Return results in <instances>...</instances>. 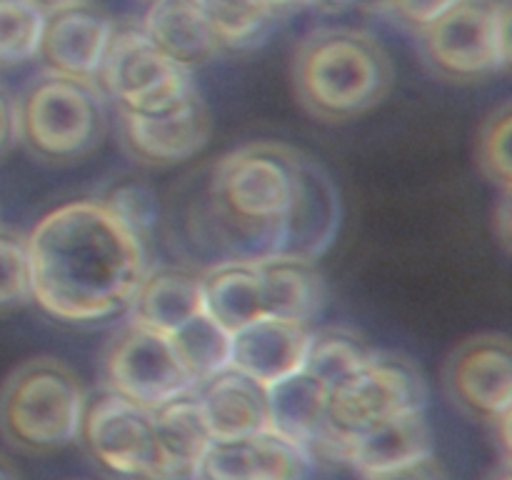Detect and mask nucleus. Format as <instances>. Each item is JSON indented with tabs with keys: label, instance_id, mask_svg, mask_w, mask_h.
Listing matches in <instances>:
<instances>
[{
	"label": "nucleus",
	"instance_id": "1",
	"mask_svg": "<svg viewBox=\"0 0 512 480\" xmlns=\"http://www.w3.org/2000/svg\"><path fill=\"white\" fill-rule=\"evenodd\" d=\"M33 300L63 323H100L125 313L150 270L148 240L100 198L50 210L28 233Z\"/></svg>",
	"mask_w": 512,
	"mask_h": 480
},
{
	"label": "nucleus",
	"instance_id": "2",
	"mask_svg": "<svg viewBox=\"0 0 512 480\" xmlns=\"http://www.w3.org/2000/svg\"><path fill=\"white\" fill-rule=\"evenodd\" d=\"M300 150L258 140L225 153L208 180V215L228 258L273 255L275 233L293 200Z\"/></svg>",
	"mask_w": 512,
	"mask_h": 480
},
{
	"label": "nucleus",
	"instance_id": "3",
	"mask_svg": "<svg viewBox=\"0 0 512 480\" xmlns=\"http://www.w3.org/2000/svg\"><path fill=\"white\" fill-rule=\"evenodd\" d=\"M395 80L388 50L358 28H318L300 40L293 85L300 105L323 123H348L385 100Z\"/></svg>",
	"mask_w": 512,
	"mask_h": 480
},
{
	"label": "nucleus",
	"instance_id": "4",
	"mask_svg": "<svg viewBox=\"0 0 512 480\" xmlns=\"http://www.w3.org/2000/svg\"><path fill=\"white\" fill-rule=\"evenodd\" d=\"M85 385L63 360L40 355L0 385V438L25 455H48L78 440Z\"/></svg>",
	"mask_w": 512,
	"mask_h": 480
},
{
	"label": "nucleus",
	"instance_id": "5",
	"mask_svg": "<svg viewBox=\"0 0 512 480\" xmlns=\"http://www.w3.org/2000/svg\"><path fill=\"white\" fill-rule=\"evenodd\" d=\"M18 143L40 163L70 165L100 148L108 133L105 95L90 80L43 70L15 98Z\"/></svg>",
	"mask_w": 512,
	"mask_h": 480
},
{
	"label": "nucleus",
	"instance_id": "6",
	"mask_svg": "<svg viewBox=\"0 0 512 480\" xmlns=\"http://www.w3.org/2000/svg\"><path fill=\"white\" fill-rule=\"evenodd\" d=\"M415 35L433 75L483 83L510 65V0H458Z\"/></svg>",
	"mask_w": 512,
	"mask_h": 480
},
{
	"label": "nucleus",
	"instance_id": "7",
	"mask_svg": "<svg viewBox=\"0 0 512 480\" xmlns=\"http://www.w3.org/2000/svg\"><path fill=\"white\" fill-rule=\"evenodd\" d=\"M95 85L115 108L138 115L173 110L198 90L193 73L170 60L140 20H115Z\"/></svg>",
	"mask_w": 512,
	"mask_h": 480
},
{
	"label": "nucleus",
	"instance_id": "8",
	"mask_svg": "<svg viewBox=\"0 0 512 480\" xmlns=\"http://www.w3.org/2000/svg\"><path fill=\"white\" fill-rule=\"evenodd\" d=\"M428 385L410 358L398 353H380L333 385L328 393V425L338 433H358L383 420L425 410Z\"/></svg>",
	"mask_w": 512,
	"mask_h": 480
},
{
	"label": "nucleus",
	"instance_id": "9",
	"mask_svg": "<svg viewBox=\"0 0 512 480\" xmlns=\"http://www.w3.org/2000/svg\"><path fill=\"white\" fill-rule=\"evenodd\" d=\"M78 443L98 468L118 478L160 480L158 438L148 408L130 403L113 390L85 398Z\"/></svg>",
	"mask_w": 512,
	"mask_h": 480
},
{
	"label": "nucleus",
	"instance_id": "10",
	"mask_svg": "<svg viewBox=\"0 0 512 480\" xmlns=\"http://www.w3.org/2000/svg\"><path fill=\"white\" fill-rule=\"evenodd\" d=\"M103 388L140 408H158L165 400L195 390L168 335L128 323L113 333L100 358Z\"/></svg>",
	"mask_w": 512,
	"mask_h": 480
},
{
	"label": "nucleus",
	"instance_id": "11",
	"mask_svg": "<svg viewBox=\"0 0 512 480\" xmlns=\"http://www.w3.org/2000/svg\"><path fill=\"white\" fill-rule=\"evenodd\" d=\"M450 403L468 418L490 423L512 410V350L500 333H480L463 340L443 368Z\"/></svg>",
	"mask_w": 512,
	"mask_h": 480
},
{
	"label": "nucleus",
	"instance_id": "12",
	"mask_svg": "<svg viewBox=\"0 0 512 480\" xmlns=\"http://www.w3.org/2000/svg\"><path fill=\"white\" fill-rule=\"evenodd\" d=\"M118 118L125 153L148 168H170L195 158L213 133L208 103L200 90L165 113L138 115L118 110Z\"/></svg>",
	"mask_w": 512,
	"mask_h": 480
},
{
	"label": "nucleus",
	"instance_id": "13",
	"mask_svg": "<svg viewBox=\"0 0 512 480\" xmlns=\"http://www.w3.org/2000/svg\"><path fill=\"white\" fill-rule=\"evenodd\" d=\"M340 220H343V200L333 175L315 158L298 153L293 200L275 233L273 255L318 260L335 243Z\"/></svg>",
	"mask_w": 512,
	"mask_h": 480
},
{
	"label": "nucleus",
	"instance_id": "14",
	"mask_svg": "<svg viewBox=\"0 0 512 480\" xmlns=\"http://www.w3.org/2000/svg\"><path fill=\"white\" fill-rule=\"evenodd\" d=\"M115 20L93 0H75L48 10L40 33L38 60L45 70L70 78H98Z\"/></svg>",
	"mask_w": 512,
	"mask_h": 480
},
{
	"label": "nucleus",
	"instance_id": "15",
	"mask_svg": "<svg viewBox=\"0 0 512 480\" xmlns=\"http://www.w3.org/2000/svg\"><path fill=\"white\" fill-rule=\"evenodd\" d=\"M310 335H313V325L263 315L260 320L233 333L230 368L240 370L270 388L278 380L303 370Z\"/></svg>",
	"mask_w": 512,
	"mask_h": 480
},
{
	"label": "nucleus",
	"instance_id": "16",
	"mask_svg": "<svg viewBox=\"0 0 512 480\" xmlns=\"http://www.w3.org/2000/svg\"><path fill=\"white\" fill-rule=\"evenodd\" d=\"M213 440H240L270 430L268 388L235 368L210 375L195 388Z\"/></svg>",
	"mask_w": 512,
	"mask_h": 480
},
{
	"label": "nucleus",
	"instance_id": "17",
	"mask_svg": "<svg viewBox=\"0 0 512 480\" xmlns=\"http://www.w3.org/2000/svg\"><path fill=\"white\" fill-rule=\"evenodd\" d=\"M425 455H433V430L425 420V410H415L343 435L340 460L353 465L358 473L373 475L408 465Z\"/></svg>",
	"mask_w": 512,
	"mask_h": 480
},
{
	"label": "nucleus",
	"instance_id": "18",
	"mask_svg": "<svg viewBox=\"0 0 512 480\" xmlns=\"http://www.w3.org/2000/svg\"><path fill=\"white\" fill-rule=\"evenodd\" d=\"M125 313L143 328L173 335L203 313L200 273L185 265H150Z\"/></svg>",
	"mask_w": 512,
	"mask_h": 480
},
{
	"label": "nucleus",
	"instance_id": "19",
	"mask_svg": "<svg viewBox=\"0 0 512 480\" xmlns=\"http://www.w3.org/2000/svg\"><path fill=\"white\" fill-rule=\"evenodd\" d=\"M263 285L265 315L313 325L328 308L330 290L315 260L298 255H265L255 260Z\"/></svg>",
	"mask_w": 512,
	"mask_h": 480
},
{
	"label": "nucleus",
	"instance_id": "20",
	"mask_svg": "<svg viewBox=\"0 0 512 480\" xmlns=\"http://www.w3.org/2000/svg\"><path fill=\"white\" fill-rule=\"evenodd\" d=\"M140 25L170 60L190 73L223 53L198 0H153Z\"/></svg>",
	"mask_w": 512,
	"mask_h": 480
},
{
	"label": "nucleus",
	"instance_id": "21",
	"mask_svg": "<svg viewBox=\"0 0 512 480\" xmlns=\"http://www.w3.org/2000/svg\"><path fill=\"white\" fill-rule=\"evenodd\" d=\"M328 385L320 383L308 370L288 375L268 388L270 430L293 440L315 458L328 435Z\"/></svg>",
	"mask_w": 512,
	"mask_h": 480
},
{
	"label": "nucleus",
	"instance_id": "22",
	"mask_svg": "<svg viewBox=\"0 0 512 480\" xmlns=\"http://www.w3.org/2000/svg\"><path fill=\"white\" fill-rule=\"evenodd\" d=\"M203 313L228 330L230 335L243 330L265 315L263 285L255 260H218L200 273Z\"/></svg>",
	"mask_w": 512,
	"mask_h": 480
},
{
	"label": "nucleus",
	"instance_id": "23",
	"mask_svg": "<svg viewBox=\"0 0 512 480\" xmlns=\"http://www.w3.org/2000/svg\"><path fill=\"white\" fill-rule=\"evenodd\" d=\"M150 415L163 460L160 480H195V470L213 443L195 390L165 400Z\"/></svg>",
	"mask_w": 512,
	"mask_h": 480
},
{
	"label": "nucleus",
	"instance_id": "24",
	"mask_svg": "<svg viewBox=\"0 0 512 480\" xmlns=\"http://www.w3.org/2000/svg\"><path fill=\"white\" fill-rule=\"evenodd\" d=\"M223 50H250L263 45L288 15L270 0H198Z\"/></svg>",
	"mask_w": 512,
	"mask_h": 480
},
{
	"label": "nucleus",
	"instance_id": "25",
	"mask_svg": "<svg viewBox=\"0 0 512 480\" xmlns=\"http://www.w3.org/2000/svg\"><path fill=\"white\" fill-rule=\"evenodd\" d=\"M375 348L355 333L353 328L345 325H328V328L313 330L308 345V355H305L303 370L328 385H338L340 380L353 375L355 370L363 368L370 358H373Z\"/></svg>",
	"mask_w": 512,
	"mask_h": 480
},
{
	"label": "nucleus",
	"instance_id": "26",
	"mask_svg": "<svg viewBox=\"0 0 512 480\" xmlns=\"http://www.w3.org/2000/svg\"><path fill=\"white\" fill-rule=\"evenodd\" d=\"M173 343L175 353H178L180 363L193 378L195 388L210 375L220 373V370L230 368V345H233V335L228 330L220 328L215 320L200 313L193 320L168 335Z\"/></svg>",
	"mask_w": 512,
	"mask_h": 480
},
{
	"label": "nucleus",
	"instance_id": "27",
	"mask_svg": "<svg viewBox=\"0 0 512 480\" xmlns=\"http://www.w3.org/2000/svg\"><path fill=\"white\" fill-rule=\"evenodd\" d=\"M245 445L250 480H308L313 458L293 440L273 430H263L245 438Z\"/></svg>",
	"mask_w": 512,
	"mask_h": 480
},
{
	"label": "nucleus",
	"instance_id": "28",
	"mask_svg": "<svg viewBox=\"0 0 512 480\" xmlns=\"http://www.w3.org/2000/svg\"><path fill=\"white\" fill-rule=\"evenodd\" d=\"M43 18L33 0H0V70L38 58Z\"/></svg>",
	"mask_w": 512,
	"mask_h": 480
},
{
	"label": "nucleus",
	"instance_id": "29",
	"mask_svg": "<svg viewBox=\"0 0 512 480\" xmlns=\"http://www.w3.org/2000/svg\"><path fill=\"white\" fill-rule=\"evenodd\" d=\"M33 303L28 235L0 225V315Z\"/></svg>",
	"mask_w": 512,
	"mask_h": 480
},
{
	"label": "nucleus",
	"instance_id": "30",
	"mask_svg": "<svg viewBox=\"0 0 512 480\" xmlns=\"http://www.w3.org/2000/svg\"><path fill=\"white\" fill-rule=\"evenodd\" d=\"M510 138H512V108L508 100L498 105L485 118L478 133V168L485 178L500 190H512V163H510Z\"/></svg>",
	"mask_w": 512,
	"mask_h": 480
},
{
	"label": "nucleus",
	"instance_id": "31",
	"mask_svg": "<svg viewBox=\"0 0 512 480\" xmlns=\"http://www.w3.org/2000/svg\"><path fill=\"white\" fill-rule=\"evenodd\" d=\"M100 200L120 223L128 225L143 240H150V233L158 223V200L148 185L133 183V180L113 185Z\"/></svg>",
	"mask_w": 512,
	"mask_h": 480
},
{
	"label": "nucleus",
	"instance_id": "32",
	"mask_svg": "<svg viewBox=\"0 0 512 480\" xmlns=\"http://www.w3.org/2000/svg\"><path fill=\"white\" fill-rule=\"evenodd\" d=\"M455 3H458V0H388L385 8L390 10V15H393L400 25H405L408 30L418 33L420 28L433 23L438 15H443L445 10L453 8Z\"/></svg>",
	"mask_w": 512,
	"mask_h": 480
},
{
	"label": "nucleus",
	"instance_id": "33",
	"mask_svg": "<svg viewBox=\"0 0 512 480\" xmlns=\"http://www.w3.org/2000/svg\"><path fill=\"white\" fill-rule=\"evenodd\" d=\"M365 480H448V473L440 465V460L435 455H425V458L413 460L408 465H400V468L383 470V473L363 475Z\"/></svg>",
	"mask_w": 512,
	"mask_h": 480
},
{
	"label": "nucleus",
	"instance_id": "34",
	"mask_svg": "<svg viewBox=\"0 0 512 480\" xmlns=\"http://www.w3.org/2000/svg\"><path fill=\"white\" fill-rule=\"evenodd\" d=\"M18 143V118H15V98L0 85V158Z\"/></svg>",
	"mask_w": 512,
	"mask_h": 480
},
{
	"label": "nucleus",
	"instance_id": "35",
	"mask_svg": "<svg viewBox=\"0 0 512 480\" xmlns=\"http://www.w3.org/2000/svg\"><path fill=\"white\" fill-rule=\"evenodd\" d=\"M510 195H512V190H500V203H498V208H495V213H493V228H495V233H498L500 243H503L505 248L510 245V230H512V225H510V218H512Z\"/></svg>",
	"mask_w": 512,
	"mask_h": 480
},
{
	"label": "nucleus",
	"instance_id": "36",
	"mask_svg": "<svg viewBox=\"0 0 512 480\" xmlns=\"http://www.w3.org/2000/svg\"><path fill=\"white\" fill-rule=\"evenodd\" d=\"M510 418H512V410H505L500 413L498 418L490 420V428H493V438L498 443L500 450V460L510 463V453H512V443H510Z\"/></svg>",
	"mask_w": 512,
	"mask_h": 480
},
{
	"label": "nucleus",
	"instance_id": "37",
	"mask_svg": "<svg viewBox=\"0 0 512 480\" xmlns=\"http://www.w3.org/2000/svg\"><path fill=\"white\" fill-rule=\"evenodd\" d=\"M275 8L280 10L283 15L295 13L300 8H323V10H338L343 8L345 0H270Z\"/></svg>",
	"mask_w": 512,
	"mask_h": 480
},
{
	"label": "nucleus",
	"instance_id": "38",
	"mask_svg": "<svg viewBox=\"0 0 512 480\" xmlns=\"http://www.w3.org/2000/svg\"><path fill=\"white\" fill-rule=\"evenodd\" d=\"M0 480H20L18 468H15V463L3 450H0Z\"/></svg>",
	"mask_w": 512,
	"mask_h": 480
},
{
	"label": "nucleus",
	"instance_id": "39",
	"mask_svg": "<svg viewBox=\"0 0 512 480\" xmlns=\"http://www.w3.org/2000/svg\"><path fill=\"white\" fill-rule=\"evenodd\" d=\"M485 480H512V470H510V463H505V460H500L498 468L490 470V475Z\"/></svg>",
	"mask_w": 512,
	"mask_h": 480
},
{
	"label": "nucleus",
	"instance_id": "40",
	"mask_svg": "<svg viewBox=\"0 0 512 480\" xmlns=\"http://www.w3.org/2000/svg\"><path fill=\"white\" fill-rule=\"evenodd\" d=\"M35 5H38L43 13H48V10H55L60 8V5H68V3H75V0H33Z\"/></svg>",
	"mask_w": 512,
	"mask_h": 480
},
{
	"label": "nucleus",
	"instance_id": "41",
	"mask_svg": "<svg viewBox=\"0 0 512 480\" xmlns=\"http://www.w3.org/2000/svg\"><path fill=\"white\" fill-rule=\"evenodd\" d=\"M348 3H363V5H388V0H345Z\"/></svg>",
	"mask_w": 512,
	"mask_h": 480
}]
</instances>
